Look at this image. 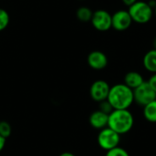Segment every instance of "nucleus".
Returning <instances> with one entry per match:
<instances>
[{
    "instance_id": "9",
    "label": "nucleus",
    "mask_w": 156,
    "mask_h": 156,
    "mask_svg": "<svg viewBox=\"0 0 156 156\" xmlns=\"http://www.w3.org/2000/svg\"><path fill=\"white\" fill-rule=\"evenodd\" d=\"M88 65L95 69V70H101L105 69L108 65V58L105 53L100 50L91 51L87 58Z\"/></svg>"
},
{
    "instance_id": "4",
    "label": "nucleus",
    "mask_w": 156,
    "mask_h": 156,
    "mask_svg": "<svg viewBox=\"0 0 156 156\" xmlns=\"http://www.w3.org/2000/svg\"><path fill=\"white\" fill-rule=\"evenodd\" d=\"M121 142V135L112 130L109 127H106L100 131L98 135V144L99 146L107 151H110L115 147L119 146Z\"/></svg>"
},
{
    "instance_id": "15",
    "label": "nucleus",
    "mask_w": 156,
    "mask_h": 156,
    "mask_svg": "<svg viewBox=\"0 0 156 156\" xmlns=\"http://www.w3.org/2000/svg\"><path fill=\"white\" fill-rule=\"evenodd\" d=\"M10 22V16L6 10L0 8V32L5 30Z\"/></svg>"
},
{
    "instance_id": "21",
    "label": "nucleus",
    "mask_w": 156,
    "mask_h": 156,
    "mask_svg": "<svg viewBox=\"0 0 156 156\" xmlns=\"http://www.w3.org/2000/svg\"><path fill=\"white\" fill-rule=\"evenodd\" d=\"M5 138H4V137H2L1 135H0V152H2L3 151V149L5 148Z\"/></svg>"
},
{
    "instance_id": "23",
    "label": "nucleus",
    "mask_w": 156,
    "mask_h": 156,
    "mask_svg": "<svg viewBox=\"0 0 156 156\" xmlns=\"http://www.w3.org/2000/svg\"><path fill=\"white\" fill-rule=\"evenodd\" d=\"M153 46H154V49H156V36L153 40Z\"/></svg>"
},
{
    "instance_id": "19",
    "label": "nucleus",
    "mask_w": 156,
    "mask_h": 156,
    "mask_svg": "<svg viewBox=\"0 0 156 156\" xmlns=\"http://www.w3.org/2000/svg\"><path fill=\"white\" fill-rule=\"evenodd\" d=\"M148 83L150 84V86L152 87V89L156 92V73H154L151 76V78L148 80Z\"/></svg>"
},
{
    "instance_id": "5",
    "label": "nucleus",
    "mask_w": 156,
    "mask_h": 156,
    "mask_svg": "<svg viewBox=\"0 0 156 156\" xmlns=\"http://www.w3.org/2000/svg\"><path fill=\"white\" fill-rule=\"evenodd\" d=\"M133 98L138 105L144 107L156 100V92L152 89L148 81H144L142 85L133 90Z\"/></svg>"
},
{
    "instance_id": "11",
    "label": "nucleus",
    "mask_w": 156,
    "mask_h": 156,
    "mask_svg": "<svg viewBox=\"0 0 156 156\" xmlns=\"http://www.w3.org/2000/svg\"><path fill=\"white\" fill-rule=\"evenodd\" d=\"M144 81L142 74L137 71H130L124 76V84L133 90L142 85Z\"/></svg>"
},
{
    "instance_id": "10",
    "label": "nucleus",
    "mask_w": 156,
    "mask_h": 156,
    "mask_svg": "<svg viewBox=\"0 0 156 156\" xmlns=\"http://www.w3.org/2000/svg\"><path fill=\"white\" fill-rule=\"evenodd\" d=\"M108 120H109V115L98 110L90 114L89 122L91 127L101 131L108 127Z\"/></svg>"
},
{
    "instance_id": "13",
    "label": "nucleus",
    "mask_w": 156,
    "mask_h": 156,
    "mask_svg": "<svg viewBox=\"0 0 156 156\" xmlns=\"http://www.w3.org/2000/svg\"><path fill=\"white\" fill-rule=\"evenodd\" d=\"M144 116L146 121L154 123L156 122V100L144 107Z\"/></svg>"
},
{
    "instance_id": "1",
    "label": "nucleus",
    "mask_w": 156,
    "mask_h": 156,
    "mask_svg": "<svg viewBox=\"0 0 156 156\" xmlns=\"http://www.w3.org/2000/svg\"><path fill=\"white\" fill-rule=\"evenodd\" d=\"M107 100L113 110H128L134 102L133 90L124 83L115 84L111 87Z\"/></svg>"
},
{
    "instance_id": "17",
    "label": "nucleus",
    "mask_w": 156,
    "mask_h": 156,
    "mask_svg": "<svg viewBox=\"0 0 156 156\" xmlns=\"http://www.w3.org/2000/svg\"><path fill=\"white\" fill-rule=\"evenodd\" d=\"M105 156H130V154H128V152L125 149L118 146L110 151H107Z\"/></svg>"
},
{
    "instance_id": "14",
    "label": "nucleus",
    "mask_w": 156,
    "mask_h": 156,
    "mask_svg": "<svg viewBox=\"0 0 156 156\" xmlns=\"http://www.w3.org/2000/svg\"><path fill=\"white\" fill-rule=\"evenodd\" d=\"M93 11L87 6H80L76 11V16L80 22H90Z\"/></svg>"
},
{
    "instance_id": "3",
    "label": "nucleus",
    "mask_w": 156,
    "mask_h": 156,
    "mask_svg": "<svg viewBox=\"0 0 156 156\" xmlns=\"http://www.w3.org/2000/svg\"><path fill=\"white\" fill-rule=\"evenodd\" d=\"M128 12L133 22L137 24H147L151 21L154 16V9L147 2L137 1L131 6H129Z\"/></svg>"
},
{
    "instance_id": "22",
    "label": "nucleus",
    "mask_w": 156,
    "mask_h": 156,
    "mask_svg": "<svg viewBox=\"0 0 156 156\" xmlns=\"http://www.w3.org/2000/svg\"><path fill=\"white\" fill-rule=\"evenodd\" d=\"M59 156H75V154H73L72 153H69V152H65V153H62Z\"/></svg>"
},
{
    "instance_id": "18",
    "label": "nucleus",
    "mask_w": 156,
    "mask_h": 156,
    "mask_svg": "<svg viewBox=\"0 0 156 156\" xmlns=\"http://www.w3.org/2000/svg\"><path fill=\"white\" fill-rule=\"evenodd\" d=\"M99 110H100L101 112H104V113H106V114L109 115L110 113L112 112L113 108H112V106L111 105V103L108 101V100H105V101H102L100 102Z\"/></svg>"
},
{
    "instance_id": "12",
    "label": "nucleus",
    "mask_w": 156,
    "mask_h": 156,
    "mask_svg": "<svg viewBox=\"0 0 156 156\" xmlns=\"http://www.w3.org/2000/svg\"><path fill=\"white\" fill-rule=\"evenodd\" d=\"M143 63L146 70L153 74L156 73V49L153 48L144 55Z\"/></svg>"
},
{
    "instance_id": "16",
    "label": "nucleus",
    "mask_w": 156,
    "mask_h": 156,
    "mask_svg": "<svg viewBox=\"0 0 156 156\" xmlns=\"http://www.w3.org/2000/svg\"><path fill=\"white\" fill-rule=\"evenodd\" d=\"M11 133H12L11 125L5 121L0 122V135L6 139L11 135Z\"/></svg>"
},
{
    "instance_id": "2",
    "label": "nucleus",
    "mask_w": 156,
    "mask_h": 156,
    "mask_svg": "<svg viewBox=\"0 0 156 156\" xmlns=\"http://www.w3.org/2000/svg\"><path fill=\"white\" fill-rule=\"evenodd\" d=\"M133 124V115L129 110H113L109 114L108 127L120 135L129 133Z\"/></svg>"
},
{
    "instance_id": "8",
    "label": "nucleus",
    "mask_w": 156,
    "mask_h": 156,
    "mask_svg": "<svg viewBox=\"0 0 156 156\" xmlns=\"http://www.w3.org/2000/svg\"><path fill=\"white\" fill-rule=\"evenodd\" d=\"M110 85L107 81L103 80H95L90 89V94L93 101L97 102H101L102 101L107 100L109 92H110Z\"/></svg>"
},
{
    "instance_id": "20",
    "label": "nucleus",
    "mask_w": 156,
    "mask_h": 156,
    "mask_svg": "<svg viewBox=\"0 0 156 156\" xmlns=\"http://www.w3.org/2000/svg\"><path fill=\"white\" fill-rule=\"evenodd\" d=\"M122 3L125 5H127L128 7L129 6H131L132 5H133L134 3H136L138 0H122Z\"/></svg>"
},
{
    "instance_id": "7",
    "label": "nucleus",
    "mask_w": 156,
    "mask_h": 156,
    "mask_svg": "<svg viewBox=\"0 0 156 156\" xmlns=\"http://www.w3.org/2000/svg\"><path fill=\"white\" fill-rule=\"evenodd\" d=\"M133 22V21L128 10H118L112 15V28L115 29L116 31L127 30Z\"/></svg>"
},
{
    "instance_id": "24",
    "label": "nucleus",
    "mask_w": 156,
    "mask_h": 156,
    "mask_svg": "<svg viewBox=\"0 0 156 156\" xmlns=\"http://www.w3.org/2000/svg\"><path fill=\"white\" fill-rule=\"evenodd\" d=\"M154 13L155 14V16H156V5H155V7L154 8Z\"/></svg>"
},
{
    "instance_id": "6",
    "label": "nucleus",
    "mask_w": 156,
    "mask_h": 156,
    "mask_svg": "<svg viewBox=\"0 0 156 156\" xmlns=\"http://www.w3.org/2000/svg\"><path fill=\"white\" fill-rule=\"evenodd\" d=\"M90 22L96 30L101 32L108 31L112 28V15L104 9L96 10L93 12Z\"/></svg>"
}]
</instances>
